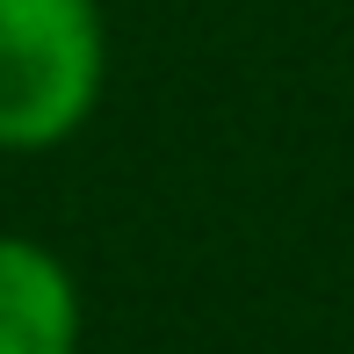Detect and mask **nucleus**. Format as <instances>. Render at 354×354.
I'll return each mask as SVG.
<instances>
[{
    "label": "nucleus",
    "instance_id": "1",
    "mask_svg": "<svg viewBox=\"0 0 354 354\" xmlns=\"http://www.w3.org/2000/svg\"><path fill=\"white\" fill-rule=\"evenodd\" d=\"M102 0H0V152H58L102 109Z\"/></svg>",
    "mask_w": 354,
    "mask_h": 354
},
{
    "label": "nucleus",
    "instance_id": "2",
    "mask_svg": "<svg viewBox=\"0 0 354 354\" xmlns=\"http://www.w3.org/2000/svg\"><path fill=\"white\" fill-rule=\"evenodd\" d=\"M0 354H80V282L29 232H0Z\"/></svg>",
    "mask_w": 354,
    "mask_h": 354
}]
</instances>
